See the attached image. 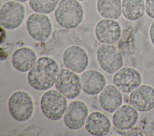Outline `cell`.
Segmentation results:
<instances>
[{
	"label": "cell",
	"mask_w": 154,
	"mask_h": 136,
	"mask_svg": "<svg viewBox=\"0 0 154 136\" xmlns=\"http://www.w3.org/2000/svg\"><path fill=\"white\" fill-rule=\"evenodd\" d=\"M121 91L114 85L106 86L99 95V103L103 110L107 113L115 112L122 104Z\"/></svg>",
	"instance_id": "2e32d148"
},
{
	"label": "cell",
	"mask_w": 154,
	"mask_h": 136,
	"mask_svg": "<svg viewBox=\"0 0 154 136\" xmlns=\"http://www.w3.org/2000/svg\"><path fill=\"white\" fill-rule=\"evenodd\" d=\"M80 78L82 90L88 95H98L106 84V80L103 74L94 69L84 71Z\"/></svg>",
	"instance_id": "9a60e30c"
},
{
	"label": "cell",
	"mask_w": 154,
	"mask_h": 136,
	"mask_svg": "<svg viewBox=\"0 0 154 136\" xmlns=\"http://www.w3.org/2000/svg\"><path fill=\"white\" fill-rule=\"evenodd\" d=\"M26 27L28 33L35 41L44 42L48 40L52 31L51 19L45 14L35 13L27 19Z\"/></svg>",
	"instance_id": "ba28073f"
},
{
	"label": "cell",
	"mask_w": 154,
	"mask_h": 136,
	"mask_svg": "<svg viewBox=\"0 0 154 136\" xmlns=\"http://www.w3.org/2000/svg\"><path fill=\"white\" fill-rule=\"evenodd\" d=\"M129 102L139 111L152 110L154 108V87L148 84L139 86L131 92Z\"/></svg>",
	"instance_id": "7c38bea8"
},
{
	"label": "cell",
	"mask_w": 154,
	"mask_h": 136,
	"mask_svg": "<svg viewBox=\"0 0 154 136\" xmlns=\"http://www.w3.org/2000/svg\"><path fill=\"white\" fill-rule=\"evenodd\" d=\"M60 0H29L31 8L35 13L49 14L55 10Z\"/></svg>",
	"instance_id": "44dd1931"
},
{
	"label": "cell",
	"mask_w": 154,
	"mask_h": 136,
	"mask_svg": "<svg viewBox=\"0 0 154 136\" xmlns=\"http://www.w3.org/2000/svg\"><path fill=\"white\" fill-rule=\"evenodd\" d=\"M94 33L100 43L113 44L120 39L122 29L119 23L115 20L104 19L96 24Z\"/></svg>",
	"instance_id": "4fadbf2b"
},
{
	"label": "cell",
	"mask_w": 154,
	"mask_h": 136,
	"mask_svg": "<svg viewBox=\"0 0 154 136\" xmlns=\"http://www.w3.org/2000/svg\"><path fill=\"white\" fill-rule=\"evenodd\" d=\"M149 37L151 43L154 46V21L152 23L149 29Z\"/></svg>",
	"instance_id": "603a6c76"
},
{
	"label": "cell",
	"mask_w": 154,
	"mask_h": 136,
	"mask_svg": "<svg viewBox=\"0 0 154 136\" xmlns=\"http://www.w3.org/2000/svg\"><path fill=\"white\" fill-rule=\"evenodd\" d=\"M145 8L147 15L154 19V0H146Z\"/></svg>",
	"instance_id": "7402d4cb"
},
{
	"label": "cell",
	"mask_w": 154,
	"mask_h": 136,
	"mask_svg": "<svg viewBox=\"0 0 154 136\" xmlns=\"http://www.w3.org/2000/svg\"><path fill=\"white\" fill-rule=\"evenodd\" d=\"M88 116V108L87 104L82 101L75 100L68 104L63 120L68 128L77 130L85 125Z\"/></svg>",
	"instance_id": "30bf717a"
},
{
	"label": "cell",
	"mask_w": 154,
	"mask_h": 136,
	"mask_svg": "<svg viewBox=\"0 0 154 136\" xmlns=\"http://www.w3.org/2000/svg\"><path fill=\"white\" fill-rule=\"evenodd\" d=\"M35 52L28 47L16 49L12 55L11 63L13 67L19 72H28L37 61Z\"/></svg>",
	"instance_id": "ac0fdd59"
},
{
	"label": "cell",
	"mask_w": 154,
	"mask_h": 136,
	"mask_svg": "<svg viewBox=\"0 0 154 136\" xmlns=\"http://www.w3.org/2000/svg\"><path fill=\"white\" fill-rule=\"evenodd\" d=\"M96 58L100 68L108 74L116 73L123 65L121 53L112 44H100L97 49Z\"/></svg>",
	"instance_id": "5b68a950"
},
{
	"label": "cell",
	"mask_w": 154,
	"mask_h": 136,
	"mask_svg": "<svg viewBox=\"0 0 154 136\" xmlns=\"http://www.w3.org/2000/svg\"><path fill=\"white\" fill-rule=\"evenodd\" d=\"M67 107L66 97L57 90H49L40 99V108L43 114L52 120H60Z\"/></svg>",
	"instance_id": "277c9868"
},
{
	"label": "cell",
	"mask_w": 154,
	"mask_h": 136,
	"mask_svg": "<svg viewBox=\"0 0 154 136\" xmlns=\"http://www.w3.org/2000/svg\"><path fill=\"white\" fill-rule=\"evenodd\" d=\"M25 8L21 2L10 0L3 4L0 9V23L5 29L13 30L18 28L23 23Z\"/></svg>",
	"instance_id": "8992f818"
},
{
	"label": "cell",
	"mask_w": 154,
	"mask_h": 136,
	"mask_svg": "<svg viewBox=\"0 0 154 136\" xmlns=\"http://www.w3.org/2000/svg\"><path fill=\"white\" fill-rule=\"evenodd\" d=\"M8 105L11 116L20 122L29 120L34 113V105L32 98L24 90L13 92L9 98Z\"/></svg>",
	"instance_id": "3957f363"
},
{
	"label": "cell",
	"mask_w": 154,
	"mask_h": 136,
	"mask_svg": "<svg viewBox=\"0 0 154 136\" xmlns=\"http://www.w3.org/2000/svg\"><path fill=\"white\" fill-rule=\"evenodd\" d=\"M59 71V65L54 58L42 56L28 71V83L35 90L49 89L55 83Z\"/></svg>",
	"instance_id": "6da1fadb"
},
{
	"label": "cell",
	"mask_w": 154,
	"mask_h": 136,
	"mask_svg": "<svg viewBox=\"0 0 154 136\" xmlns=\"http://www.w3.org/2000/svg\"><path fill=\"white\" fill-rule=\"evenodd\" d=\"M139 117L138 110L132 105L125 104L120 106L113 114L112 123L122 131L131 129L137 123Z\"/></svg>",
	"instance_id": "5bb4252c"
},
{
	"label": "cell",
	"mask_w": 154,
	"mask_h": 136,
	"mask_svg": "<svg viewBox=\"0 0 154 136\" xmlns=\"http://www.w3.org/2000/svg\"><path fill=\"white\" fill-rule=\"evenodd\" d=\"M122 14L129 20L140 19L146 12L144 0H122Z\"/></svg>",
	"instance_id": "ffe728a7"
},
{
	"label": "cell",
	"mask_w": 154,
	"mask_h": 136,
	"mask_svg": "<svg viewBox=\"0 0 154 136\" xmlns=\"http://www.w3.org/2000/svg\"><path fill=\"white\" fill-rule=\"evenodd\" d=\"M63 61L66 68L76 72H84L88 65V56L86 51L79 46H70L64 52Z\"/></svg>",
	"instance_id": "8fae6325"
},
{
	"label": "cell",
	"mask_w": 154,
	"mask_h": 136,
	"mask_svg": "<svg viewBox=\"0 0 154 136\" xmlns=\"http://www.w3.org/2000/svg\"><path fill=\"white\" fill-rule=\"evenodd\" d=\"M14 1H18L20 2H25L28 1V0H14Z\"/></svg>",
	"instance_id": "cb8c5ba5"
},
{
	"label": "cell",
	"mask_w": 154,
	"mask_h": 136,
	"mask_svg": "<svg viewBox=\"0 0 154 136\" xmlns=\"http://www.w3.org/2000/svg\"><path fill=\"white\" fill-rule=\"evenodd\" d=\"M78 1H84L85 0H78Z\"/></svg>",
	"instance_id": "d4e9b609"
},
{
	"label": "cell",
	"mask_w": 154,
	"mask_h": 136,
	"mask_svg": "<svg viewBox=\"0 0 154 136\" xmlns=\"http://www.w3.org/2000/svg\"><path fill=\"white\" fill-rule=\"evenodd\" d=\"M55 87L68 99L76 98L80 95L82 90L80 77L77 73L67 68L60 69Z\"/></svg>",
	"instance_id": "52a82bcc"
},
{
	"label": "cell",
	"mask_w": 154,
	"mask_h": 136,
	"mask_svg": "<svg viewBox=\"0 0 154 136\" xmlns=\"http://www.w3.org/2000/svg\"><path fill=\"white\" fill-rule=\"evenodd\" d=\"M54 16L60 26L66 29H73L82 22L84 10L78 0H60Z\"/></svg>",
	"instance_id": "7a4b0ae2"
},
{
	"label": "cell",
	"mask_w": 154,
	"mask_h": 136,
	"mask_svg": "<svg viewBox=\"0 0 154 136\" xmlns=\"http://www.w3.org/2000/svg\"><path fill=\"white\" fill-rule=\"evenodd\" d=\"M111 122L108 117L99 111H93L88 116L85 128L87 131L91 135L104 136L111 130Z\"/></svg>",
	"instance_id": "e0dca14e"
},
{
	"label": "cell",
	"mask_w": 154,
	"mask_h": 136,
	"mask_svg": "<svg viewBox=\"0 0 154 136\" xmlns=\"http://www.w3.org/2000/svg\"><path fill=\"white\" fill-rule=\"evenodd\" d=\"M97 10L105 19H118L122 14L121 0H97Z\"/></svg>",
	"instance_id": "d6986e66"
},
{
	"label": "cell",
	"mask_w": 154,
	"mask_h": 136,
	"mask_svg": "<svg viewBox=\"0 0 154 136\" xmlns=\"http://www.w3.org/2000/svg\"><path fill=\"white\" fill-rule=\"evenodd\" d=\"M142 76L135 68L125 67L120 68L112 77V83L122 92L130 93L141 85Z\"/></svg>",
	"instance_id": "9c48e42d"
}]
</instances>
